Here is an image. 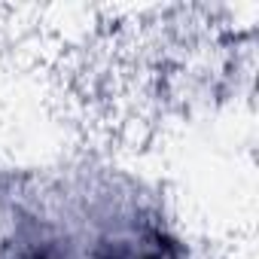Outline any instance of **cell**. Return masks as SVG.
Segmentation results:
<instances>
[{
  "instance_id": "6da1fadb",
  "label": "cell",
  "mask_w": 259,
  "mask_h": 259,
  "mask_svg": "<svg viewBox=\"0 0 259 259\" xmlns=\"http://www.w3.org/2000/svg\"><path fill=\"white\" fill-rule=\"evenodd\" d=\"M85 259H189L186 244L156 220H122L104 229Z\"/></svg>"
},
{
  "instance_id": "7a4b0ae2",
  "label": "cell",
  "mask_w": 259,
  "mask_h": 259,
  "mask_svg": "<svg viewBox=\"0 0 259 259\" xmlns=\"http://www.w3.org/2000/svg\"><path fill=\"white\" fill-rule=\"evenodd\" d=\"M0 259H79L70 235L43 217L16 220L0 238Z\"/></svg>"
}]
</instances>
